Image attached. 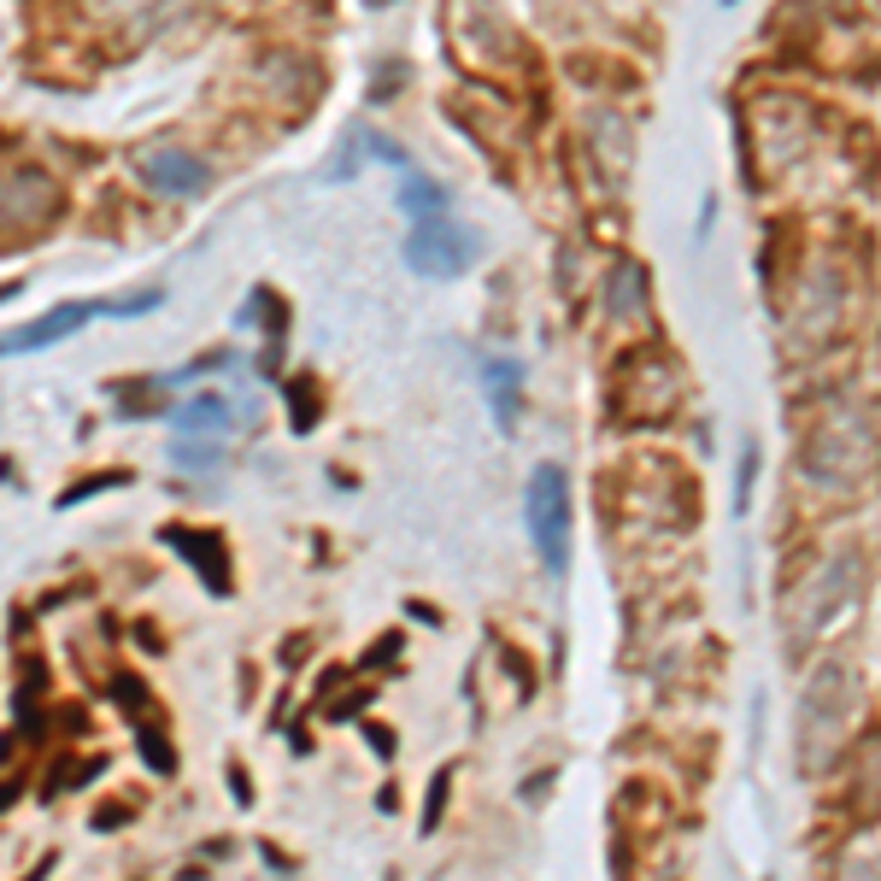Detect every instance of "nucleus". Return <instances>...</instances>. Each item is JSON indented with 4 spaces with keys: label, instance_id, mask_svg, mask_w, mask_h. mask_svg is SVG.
I'll use <instances>...</instances> for the list:
<instances>
[{
    "label": "nucleus",
    "instance_id": "ddd939ff",
    "mask_svg": "<svg viewBox=\"0 0 881 881\" xmlns=\"http://www.w3.org/2000/svg\"><path fill=\"white\" fill-rule=\"evenodd\" d=\"M141 752H148L153 764H159V775H171V764H177V758H171V747H166V741H153V734H141Z\"/></svg>",
    "mask_w": 881,
    "mask_h": 881
},
{
    "label": "nucleus",
    "instance_id": "423d86ee",
    "mask_svg": "<svg viewBox=\"0 0 881 881\" xmlns=\"http://www.w3.org/2000/svg\"><path fill=\"white\" fill-rule=\"evenodd\" d=\"M166 541L200 570V577H207V588L218 593V600L230 593V552H223V541L212 535V529H166Z\"/></svg>",
    "mask_w": 881,
    "mask_h": 881
},
{
    "label": "nucleus",
    "instance_id": "f03ea898",
    "mask_svg": "<svg viewBox=\"0 0 881 881\" xmlns=\"http://www.w3.org/2000/svg\"><path fill=\"white\" fill-rule=\"evenodd\" d=\"M477 253H482V241L470 230H459L447 212L429 218V223H412V236H406V264H412L418 277H436V282L464 277L470 264H477Z\"/></svg>",
    "mask_w": 881,
    "mask_h": 881
},
{
    "label": "nucleus",
    "instance_id": "1a4fd4ad",
    "mask_svg": "<svg viewBox=\"0 0 881 881\" xmlns=\"http://www.w3.org/2000/svg\"><path fill=\"white\" fill-rule=\"evenodd\" d=\"M400 207H406V218H412V223H429V218L447 212V189H441L436 177H423V171H406V182H400Z\"/></svg>",
    "mask_w": 881,
    "mask_h": 881
},
{
    "label": "nucleus",
    "instance_id": "4468645a",
    "mask_svg": "<svg viewBox=\"0 0 881 881\" xmlns=\"http://www.w3.org/2000/svg\"><path fill=\"white\" fill-rule=\"evenodd\" d=\"M447 788H453V775H447V770H441V782H436V788H429V829H436V823H441V805H447Z\"/></svg>",
    "mask_w": 881,
    "mask_h": 881
},
{
    "label": "nucleus",
    "instance_id": "6e6552de",
    "mask_svg": "<svg viewBox=\"0 0 881 881\" xmlns=\"http://www.w3.org/2000/svg\"><path fill=\"white\" fill-rule=\"evenodd\" d=\"M847 700H852V682H847V664H823L805 688V723L817 729H834L847 717Z\"/></svg>",
    "mask_w": 881,
    "mask_h": 881
},
{
    "label": "nucleus",
    "instance_id": "20e7f679",
    "mask_svg": "<svg viewBox=\"0 0 881 881\" xmlns=\"http://www.w3.org/2000/svg\"><path fill=\"white\" fill-rule=\"evenodd\" d=\"M94 318H124V312H118V306H107V300H94V306H53V312H42L36 323H24V330L0 336V359H7V353H42V347H59V341H71L77 330H89Z\"/></svg>",
    "mask_w": 881,
    "mask_h": 881
},
{
    "label": "nucleus",
    "instance_id": "f257e3e1",
    "mask_svg": "<svg viewBox=\"0 0 881 881\" xmlns=\"http://www.w3.org/2000/svg\"><path fill=\"white\" fill-rule=\"evenodd\" d=\"M523 518H529V541H535L541 564L552 577L570 570V482L559 464H535L523 488Z\"/></svg>",
    "mask_w": 881,
    "mask_h": 881
},
{
    "label": "nucleus",
    "instance_id": "0eeeda50",
    "mask_svg": "<svg viewBox=\"0 0 881 881\" xmlns=\"http://www.w3.org/2000/svg\"><path fill=\"white\" fill-rule=\"evenodd\" d=\"M482 394H488V412H494V423L518 429V406H523V364L511 359H482Z\"/></svg>",
    "mask_w": 881,
    "mask_h": 881
},
{
    "label": "nucleus",
    "instance_id": "9d476101",
    "mask_svg": "<svg viewBox=\"0 0 881 881\" xmlns=\"http://www.w3.org/2000/svg\"><path fill=\"white\" fill-rule=\"evenodd\" d=\"M177 436H194V429H207V436H223L230 429V406H223L218 394H200V400H189V406H177Z\"/></svg>",
    "mask_w": 881,
    "mask_h": 881
},
{
    "label": "nucleus",
    "instance_id": "7ed1b4c3",
    "mask_svg": "<svg viewBox=\"0 0 881 881\" xmlns=\"http://www.w3.org/2000/svg\"><path fill=\"white\" fill-rule=\"evenodd\" d=\"M858 593H864V559H858V552H834V559L817 570V582L805 593V605H799L793 629L799 634H829V623H840L858 605Z\"/></svg>",
    "mask_w": 881,
    "mask_h": 881
},
{
    "label": "nucleus",
    "instance_id": "f8f14e48",
    "mask_svg": "<svg viewBox=\"0 0 881 881\" xmlns=\"http://www.w3.org/2000/svg\"><path fill=\"white\" fill-rule=\"evenodd\" d=\"M752 482H758V447H747L741 453V482H734V511L747 518V505H752Z\"/></svg>",
    "mask_w": 881,
    "mask_h": 881
},
{
    "label": "nucleus",
    "instance_id": "9b49d317",
    "mask_svg": "<svg viewBox=\"0 0 881 881\" xmlns=\"http://www.w3.org/2000/svg\"><path fill=\"white\" fill-rule=\"evenodd\" d=\"M171 459H177L182 470H218V464H223V447H218V441L194 447L189 436H182V441H171Z\"/></svg>",
    "mask_w": 881,
    "mask_h": 881
},
{
    "label": "nucleus",
    "instance_id": "39448f33",
    "mask_svg": "<svg viewBox=\"0 0 881 881\" xmlns=\"http://www.w3.org/2000/svg\"><path fill=\"white\" fill-rule=\"evenodd\" d=\"M141 182H148L153 194H171V200H189V194H207V166H200L194 153H177V148H159V153H141L136 159Z\"/></svg>",
    "mask_w": 881,
    "mask_h": 881
}]
</instances>
